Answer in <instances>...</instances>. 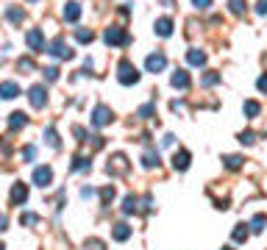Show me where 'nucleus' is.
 I'll list each match as a JSON object with an SVG mask.
<instances>
[{
	"instance_id": "obj_1",
	"label": "nucleus",
	"mask_w": 267,
	"mask_h": 250,
	"mask_svg": "<svg viewBox=\"0 0 267 250\" xmlns=\"http://www.w3.org/2000/svg\"><path fill=\"white\" fill-rule=\"evenodd\" d=\"M117 81H120L122 87H134L139 81V69L134 67L128 59H122L120 64H117Z\"/></svg>"
},
{
	"instance_id": "obj_2",
	"label": "nucleus",
	"mask_w": 267,
	"mask_h": 250,
	"mask_svg": "<svg viewBox=\"0 0 267 250\" xmlns=\"http://www.w3.org/2000/svg\"><path fill=\"white\" fill-rule=\"evenodd\" d=\"M45 53H50V56H56V59H73V56H75V53L67 47L64 36H56L50 45H45Z\"/></svg>"
},
{
	"instance_id": "obj_3",
	"label": "nucleus",
	"mask_w": 267,
	"mask_h": 250,
	"mask_svg": "<svg viewBox=\"0 0 267 250\" xmlns=\"http://www.w3.org/2000/svg\"><path fill=\"white\" fill-rule=\"evenodd\" d=\"M103 42L106 45H128V34H125V28H120V25H109L103 31Z\"/></svg>"
},
{
	"instance_id": "obj_4",
	"label": "nucleus",
	"mask_w": 267,
	"mask_h": 250,
	"mask_svg": "<svg viewBox=\"0 0 267 250\" xmlns=\"http://www.w3.org/2000/svg\"><path fill=\"white\" fill-rule=\"evenodd\" d=\"M106 173L109 175H125L128 173V159L122 153H114L112 159H109V164H106Z\"/></svg>"
},
{
	"instance_id": "obj_5",
	"label": "nucleus",
	"mask_w": 267,
	"mask_h": 250,
	"mask_svg": "<svg viewBox=\"0 0 267 250\" xmlns=\"http://www.w3.org/2000/svg\"><path fill=\"white\" fill-rule=\"evenodd\" d=\"M112 120H114V114H112L109 106H103V103L95 106V112H92V125H95V128H106Z\"/></svg>"
},
{
	"instance_id": "obj_6",
	"label": "nucleus",
	"mask_w": 267,
	"mask_h": 250,
	"mask_svg": "<svg viewBox=\"0 0 267 250\" xmlns=\"http://www.w3.org/2000/svg\"><path fill=\"white\" fill-rule=\"evenodd\" d=\"M25 45L34 53H42L45 50V34H42V28H31V31L25 34Z\"/></svg>"
},
{
	"instance_id": "obj_7",
	"label": "nucleus",
	"mask_w": 267,
	"mask_h": 250,
	"mask_svg": "<svg viewBox=\"0 0 267 250\" xmlns=\"http://www.w3.org/2000/svg\"><path fill=\"white\" fill-rule=\"evenodd\" d=\"M28 100H31L34 109H45V103H48V89H45L42 84L31 87V89H28Z\"/></svg>"
},
{
	"instance_id": "obj_8",
	"label": "nucleus",
	"mask_w": 267,
	"mask_h": 250,
	"mask_svg": "<svg viewBox=\"0 0 267 250\" xmlns=\"http://www.w3.org/2000/svg\"><path fill=\"white\" fill-rule=\"evenodd\" d=\"M164 67H167V56H164V53H150V56L145 59L147 72H162Z\"/></svg>"
},
{
	"instance_id": "obj_9",
	"label": "nucleus",
	"mask_w": 267,
	"mask_h": 250,
	"mask_svg": "<svg viewBox=\"0 0 267 250\" xmlns=\"http://www.w3.org/2000/svg\"><path fill=\"white\" fill-rule=\"evenodd\" d=\"M34 183L36 186H42V189L45 186H50L53 183V170L50 167H36L34 170Z\"/></svg>"
},
{
	"instance_id": "obj_10",
	"label": "nucleus",
	"mask_w": 267,
	"mask_h": 250,
	"mask_svg": "<svg viewBox=\"0 0 267 250\" xmlns=\"http://www.w3.org/2000/svg\"><path fill=\"white\" fill-rule=\"evenodd\" d=\"M170 84L175 89H190V84H192V81H190V72H187V69H175V72L170 75Z\"/></svg>"
},
{
	"instance_id": "obj_11",
	"label": "nucleus",
	"mask_w": 267,
	"mask_h": 250,
	"mask_svg": "<svg viewBox=\"0 0 267 250\" xmlns=\"http://www.w3.org/2000/svg\"><path fill=\"white\" fill-rule=\"evenodd\" d=\"M28 200V186L25 183H14L11 186V206H23Z\"/></svg>"
},
{
	"instance_id": "obj_12",
	"label": "nucleus",
	"mask_w": 267,
	"mask_h": 250,
	"mask_svg": "<svg viewBox=\"0 0 267 250\" xmlns=\"http://www.w3.org/2000/svg\"><path fill=\"white\" fill-rule=\"evenodd\" d=\"M190 150H175V153H172V167H175V170H178V173H184V170H187V167H190Z\"/></svg>"
},
{
	"instance_id": "obj_13",
	"label": "nucleus",
	"mask_w": 267,
	"mask_h": 250,
	"mask_svg": "<svg viewBox=\"0 0 267 250\" xmlns=\"http://www.w3.org/2000/svg\"><path fill=\"white\" fill-rule=\"evenodd\" d=\"M17 95H20V87L14 81H0V97L3 100H14Z\"/></svg>"
},
{
	"instance_id": "obj_14",
	"label": "nucleus",
	"mask_w": 267,
	"mask_h": 250,
	"mask_svg": "<svg viewBox=\"0 0 267 250\" xmlns=\"http://www.w3.org/2000/svg\"><path fill=\"white\" fill-rule=\"evenodd\" d=\"M61 14H64V20H67V23H78V20H81V3L70 0L67 6H64V11H61Z\"/></svg>"
},
{
	"instance_id": "obj_15",
	"label": "nucleus",
	"mask_w": 267,
	"mask_h": 250,
	"mask_svg": "<svg viewBox=\"0 0 267 250\" xmlns=\"http://www.w3.org/2000/svg\"><path fill=\"white\" fill-rule=\"evenodd\" d=\"M156 36H170L172 34V20L170 17H159L156 20V25H153Z\"/></svg>"
},
{
	"instance_id": "obj_16",
	"label": "nucleus",
	"mask_w": 267,
	"mask_h": 250,
	"mask_svg": "<svg viewBox=\"0 0 267 250\" xmlns=\"http://www.w3.org/2000/svg\"><path fill=\"white\" fill-rule=\"evenodd\" d=\"M187 61H190L192 67H203V64H206V53L198 50V47H192V50H187Z\"/></svg>"
},
{
	"instance_id": "obj_17",
	"label": "nucleus",
	"mask_w": 267,
	"mask_h": 250,
	"mask_svg": "<svg viewBox=\"0 0 267 250\" xmlns=\"http://www.w3.org/2000/svg\"><path fill=\"white\" fill-rule=\"evenodd\" d=\"M28 125V114H23V112H14L9 117V128L11 131H20V128H25Z\"/></svg>"
},
{
	"instance_id": "obj_18",
	"label": "nucleus",
	"mask_w": 267,
	"mask_h": 250,
	"mask_svg": "<svg viewBox=\"0 0 267 250\" xmlns=\"http://www.w3.org/2000/svg\"><path fill=\"white\" fill-rule=\"evenodd\" d=\"M112 236H114L117 242H125V239L131 236V228H128L125 223H117V225L112 228Z\"/></svg>"
},
{
	"instance_id": "obj_19",
	"label": "nucleus",
	"mask_w": 267,
	"mask_h": 250,
	"mask_svg": "<svg viewBox=\"0 0 267 250\" xmlns=\"http://www.w3.org/2000/svg\"><path fill=\"white\" fill-rule=\"evenodd\" d=\"M6 20H9V23H23V20H25V11L20 9V6H9V9H6Z\"/></svg>"
},
{
	"instance_id": "obj_20",
	"label": "nucleus",
	"mask_w": 267,
	"mask_h": 250,
	"mask_svg": "<svg viewBox=\"0 0 267 250\" xmlns=\"http://www.w3.org/2000/svg\"><path fill=\"white\" fill-rule=\"evenodd\" d=\"M142 167H159V150H145V156H142Z\"/></svg>"
},
{
	"instance_id": "obj_21",
	"label": "nucleus",
	"mask_w": 267,
	"mask_h": 250,
	"mask_svg": "<svg viewBox=\"0 0 267 250\" xmlns=\"http://www.w3.org/2000/svg\"><path fill=\"white\" fill-rule=\"evenodd\" d=\"M89 167H92V161H89L86 156H75V159H73V167H70V170H73V173H81V170H89Z\"/></svg>"
},
{
	"instance_id": "obj_22",
	"label": "nucleus",
	"mask_w": 267,
	"mask_h": 250,
	"mask_svg": "<svg viewBox=\"0 0 267 250\" xmlns=\"http://www.w3.org/2000/svg\"><path fill=\"white\" fill-rule=\"evenodd\" d=\"M134 211H139V200L134 195H128V198L122 200V214H134Z\"/></svg>"
},
{
	"instance_id": "obj_23",
	"label": "nucleus",
	"mask_w": 267,
	"mask_h": 250,
	"mask_svg": "<svg viewBox=\"0 0 267 250\" xmlns=\"http://www.w3.org/2000/svg\"><path fill=\"white\" fill-rule=\"evenodd\" d=\"M45 142H48L50 147H61L59 134H56V128H53V125H48V128H45Z\"/></svg>"
},
{
	"instance_id": "obj_24",
	"label": "nucleus",
	"mask_w": 267,
	"mask_h": 250,
	"mask_svg": "<svg viewBox=\"0 0 267 250\" xmlns=\"http://www.w3.org/2000/svg\"><path fill=\"white\" fill-rule=\"evenodd\" d=\"M265 225H267V217H265V214H256L253 220H250L248 228H250L253 233H262V231H265Z\"/></svg>"
},
{
	"instance_id": "obj_25",
	"label": "nucleus",
	"mask_w": 267,
	"mask_h": 250,
	"mask_svg": "<svg viewBox=\"0 0 267 250\" xmlns=\"http://www.w3.org/2000/svg\"><path fill=\"white\" fill-rule=\"evenodd\" d=\"M75 39H78L81 45H89L92 39H95V34H92L89 28H75Z\"/></svg>"
},
{
	"instance_id": "obj_26",
	"label": "nucleus",
	"mask_w": 267,
	"mask_h": 250,
	"mask_svg": "<svg viewBox=\"0 0 267 250\" xmlns=\"http://www.w3.org/2000/svg\"><path fill=\"white\" fill-rule=\"evenodd\" d=\"M248 233H250V231H248V225H242V223H240L237 228H234L231 239H234V242H245V239H248Z\"/></svg>"
},
{
	"instance_id": "obj_27",
	"label": "nucleus",
	"mask_w": 267,
	"mask_h": 250,
	"mask_svg": "<svg viewBox=\"0 0 267 250\" xmlns=\"http://www.w3.org/2000/svg\"><path fill=\"white\" fill-rule=\"evenodd\" d=\"M223 164L228 170H240L242 167V156H223Z\"/></svg>"
},
{
	"instance_id": "obj_28",
	"label": "nucleus",
	"mask_w": 267,
	"mask_h": 250,
	"mask_svg": "<svg viewBox=\"0 0 267 250\" xmlns=\"http://www.w3.org/2000/svg\"><path fill=\"white\" fill-rule=\"evenodd\" d=\"M242 112L248 114V117H256V114L262 112V106H259L256 100H245V106H242Z\"/></svg>"
},
{
	"instance_id": "obj_29",
	"label": "nucleus",
	"mask_w": 267,
	"mask_h": 250,
	"mask_svg": "<svg viewBox=\"0 0 267 250\" xmlns=\"http://www.w3.org/2000/svg\"><path fill=\"white\" fill-rule=\"evenodd\" d=\"M200 84H203V87H215V84H220V72H206V75L200 78Z\"/></svg>"
},
{
	"instance_id": "obj_30",
	"label": "nucleus",
	"mask_w": 267,
	"mask_h": 250,
	"mask_svg": "<svg viewBox=\"0 0 267 250\" xmlns=\"http://www.w3.org/2000/svg\"><path fill=\"white\" fill-rule=\"evenodd\" d=\"M36 223H39V214H34V211L20 214V225H36Z\"/></svg>"
},
{
	"instance_id": "obj_31",
	"label": "nucleus",
	"mask_w": 267,
	"mask_h": 250,
	"mask_svg": "<svg viewBox=\"0 0 267 250\" xmlns=\"http://www.w3.org/2000/svg\"><path fill=\"white\" fill-rule=\"evenodd\" d=\"M228 9L234 14H245V0H228Z\"/></svg>"
},
{
	"instance_id": "obj_32",
	"label": "nucleus",
	"mask_w": 267,
	"mask_h": 250,
	"mask_svg": "<svg viewBox=\"0 0 267 250\" xmlns=\"http://www.w3.org/2000/svg\"><path fill=\"white\" fill-rule=\"evenodd\" d=\"M240 142H242V145H253V142H256V134H253V131H242Z\"/></svg>"
},
{
	"instance_id": "obj_33",
	"label": "nucleus",
	"mask_w": 267,
	"mask_h": 250,
	"mask_svg": "<svg viewBox=\"0 0 267 250\" xmlns=\"http://www.w3.org/2000/svg\"><path fill=\"white\" fill-rule=\"evenodd\" d=\"M84 250H106V245H103L100 239H86Z\"/></svg>"
},
{
	"instance_id": "obj_34",
	"label": "nucleus",
	"mask_w": 267,
	"mask_h": 250,
	"mask_svg": "<svg viewBox=\"0 0 267 250\" xmlns=\"http://www.w3.org/2000/svg\"><path fill=\"white\" fill-rule=\"evenodd\" d=\"M100 198H103V206H109V203L114 200V186H106V189L100 192Z\"/></svg>"
},
{
	"instance_id": "obj_35",
	"label": "nucleus",
	"mask_w": 267,
	"mask_h": 250,
	"mask_svg": "<svg viewBox=\"0 0 267 250\" xmlns=\"http://www.w3.org/2000/svg\"><path fill=\"white\" fill-rule=\"evenodd\" d=\"M153 112H156V106L153 103H145L142 109H139V117H145V120H147V117H153Z\"/></svg>"
},
{
	"instance_id": "obj_36",
	"label": "nucleus",
	"mask_w": 267,
	"mask_h": 250,
	"mask_svg": "<svg viewBox=\"0 0 267 250\" xmlns=\"http://www.w3.org/2000/svg\"><path fill=\"white\" fill-rule=\"evenodd\" d=\"M73 134L78 136V142H89V134H86V131L81 128V125H75V128H73Z\"/></svg>"
},
{
	"instance_id": "obj_37",
	"label": "nucleus",
	"mask_w": 267,
	"mask_h": 250,
	"mask_svg": "<svg viewBox=\"0 0 267 250\" xmlns=\"http://www.w3.org/2000/svg\"><path fill=\"white\" fill-rule=\"evenodd\" d=\"M23 159H25V161H34V159H36V147L28 145L25 150H23Z\"/></svg>"
},
{
	"instance_id": "obj_38",
	"label": "nucleus",
	"mask_w": 267,
	"mask_h": 250,
	"mask_svg": "<svg viewBox=\"0 0 267 250\" xmlns=\"http://www.w3.org/2000/svg\"><path fill=\"white\" fill-rule=\"evenodd\" d=\"M17 67H20V69H25V72H31V69H34V59H20V61H17Z\"/></svg>"
},
{
	"instance_id": "obj_39",
	"label": "nucleus",
	"mask_w": 267,
	"mask_h": 250,
	"mask_svg": "<svg viewBox=\"0 0 267 250\" xmlns=\"http://www.w3.org/2000/svg\"><path fill=\"white\" fill-rule=\"evenodd\" d=\"M45 78H48V81H56V78H59V69H56V67H48V69H45Z\"/></svg>"
},
{
	"instance_id": "obj_40",
	"label": "nucleus",
	"mask_w": 267,
	"mask_h": 250,
	"mask_svg": "<svg viewBox=\"0 0 267 250\" xmlns=\"http://www.w3.org/2000/svg\"><path fill=\"white\" fill-rule=\"evenodd\" d=\"M150 208H153V198H150V195H145V200H142V208H139V211H150Z\"/></svg>"
},
{
	"instance_id": "obj_41",
	"label": "nucleus",
	"mask_w": 267,
	"mask_h": 250,
	"mask_svg": "<svg viewBox=\"0 0 267 250\" xmlns=\"http://www.w3.org/2000/svg\"><path fill=\"white\" fill-rule=\"evenodd\" d=\"M256 87H259V92H267V72H265V75H259Z\"/></svg>"
},
{
	"instance_id": "obj_42",
	"label": "nucleus",
	"mask_w": 267,
	"mask_h": 250,
	"mask_svg": "<svg viewBox=\"0 0 267 250\" xmlns=\"http://www.w3.org/2000/svg\"><path fill=\"white\" fill-rule=\"evenodd\" d=\"M192 6H195V9H209L212 0H192Z\"/></svg>"
},
{
	"instance_id": "obj_43",
	"label": "nucleus",
	"mask_w": 267,
	"mask_h": 250,
	"mask_svg": "<svg viewBox=\"0 0 267 250\" xmlns=\"http://www.w3.org/2000/svg\"><path fill=\"white\" fill-rule=\"evenodd\" d=\"M81 198H95V189H92V186H84V189H81Z\"/></svg>"
},
{
	"instance_id": "obj_44",
	"label": "nucleus",
	"mask_w": 267,
	"mask_h": 250,
	"mask_svg": "<svg viewBox=\"0 0 267 250\" xmlns=\"http://www.w3.org/2000/svg\"><path fill=\"white\" fill-rule=\"evenodd\" d=\"M256 14H267V0H259L256 3Z\"/></svg>"
},
{
	"instance_id": "obj_45",
	"label": "nucleus",
	"mask_w": 267,
	"mask_h": 250,
	"mask_svg": "<svg viewBox=\"0 0 267 250\" xmlns=\"http://www.w3.org/2000/svg\"><path fill=\"white\" fill-rule=\"evenodd\" d=\"M6 225H9V220H6V214H0V231H6Z\"/></svg>"
},
{
	"instance_id": "obj_46",
	"label": "nucleus",
	"mask_w": 267,
	"mask_h": 250,
	"mask_svg": "<svg viewBox=\"0 0 267 250\" xmlns=\"http://www.w3.org/2000/svg\"><path fill=\"white\" fill-rule=\"evenodd\" d=\"M223 250H234V248H223Z\"/></svg>"
},
{
	"instance_id": "obj_47",
	"label": "nucleus",
	"mask_w": 267,
	"mask_h": 250,
	"mask_svg": "<svg viewBox=\"0 0 267 250\" xmlns=\"http://www.w3.org/2000/svg\"><path fill=\"white\" fill-rule=\"evenodd\" d=\"M0 250H6V248H3V245H0Z\"/></svg>"
}]
</instances>
